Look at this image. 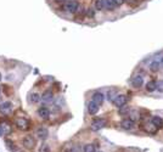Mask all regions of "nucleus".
Returning <instances> with one entry per match:
<instances>
[{
  "label": "nucleus",
  "instance_id": "2f4dec72",
  "mask_svg": "<svg viewBox=\"0 0 163 152\" xmlns=\"http://www.w3.org/2000/svg\"><path fill=\"white\" fill-rule=\"evenodd\" d=\"M4 135V133H3V130H1V128H0V136H3Z\"/></svg>",
  "mask_w": 163,
  "mask_h": 152
},
{
  "label": "nucleus",
  "instance_id": "f8f14e48",
  "mask_svg": "<svg viewBox=\"0 0 163 152\" xmlns=\"http://www.w3.org/2000/svg\"><path fill=\"white\" fill-rule=\"evenodd\" d=\"M37 113H38V116L42 119H49V117H50V109L47 108V107H45V106H42V107L38 108Z\"/></svg>",
  "mask_w": 163,
  "mask_h": 152
},
{
  "label": "nucleus",
  "instance_id": "f3484780",
  "mask_svg": "<svg viewBox=\"0 0 163 152\" xmlns=\"http://www.w3.org/2000/svg\"><path fill=\"white\" fill-rule=\"evenodd\" d=\"M151 122H152L158 129L163 128V118H161L160 116H153L152 118H151Z\"/></svg>",
  "mask_w": 163,
  "mask_h": 152
},
{
  "label": "nucleus",
  "instance_id": "412c9836",
  "mask_svg": "<svg viewBox=\"0 0 163 152\" xmlns=\"http://www.w3.org/2000/svg\"><path fill=\"white\" fill-rule=\"evenodd\" d=\"M117 6L113 3V0H105V9L107 10H114Z\"/></svg>",
  "mask_w": 163,
  "mask_h": 152
},
{
  "label": "nucleus",
  "instance_id": "39448f33",
  "mask_svg": "<svg viewBox=\"0 0 163 152\" xmlns=\"http://www.w3.org/2000/svg\"><path fill=\"white\" fill-rule=\"evenodd\" d=\"M12 111V103L10 101H4L0 103V113L6 116V114H10Z\"/></svg>",
  "mask_w": 163,
  "mask_h": 152
},
{
  "label": "nucleus",
  "instance_id": "0eeeda50",
  "mask_svg": "<svg viewBox=\"0 0 163 152\" xmlns=\"http://www.w3.org/2000/svg\"><path fill=\"white\" fill-rule=\"evenodd\" d=\"M113 105L116 106V107H118V108H121L122 106H124V105H127V102H128V98L125 95H117V98L114 99L113 101Z\"/></svg>",
  "mask_w": 163,
  "mask_h": 152
},
{
  "label": "nucleus",
  "instance_id": "6ab92c4d",
  "mask_svg": "<svg viewBox=\"0 0 163 152\" xmlns=\"http://www.w3.org/2000/svg\"><path fill=\"white\" fill-rule=\"evenodd\" d=\"M156 89H157V82H155V80H150L146 84V90L147 91H150V93H152V91H155Z\"/></svg>",
  "mask_w": 163,
  "mask_h": 152
},
{
  "label": "nucleus",
  "instance_id": "b1692460",
  "mask_svg": "<svg viewBox=\"0 0 163 152\" xmlns=\"http://www.w3.org/2000/svg\"><path fill=\"white\" fill-rule=\"evenodd\" d=\"M83 152H96V150H95V146L93 144H86L83 149Z\"/></svg>",
  "mask_w": 163,
  "mask_h": 152
},
{
  "label": "nucleus",
  "instance_id": "6e6552de",
  "mask_svg": "<svg viewBox=\"0 0 163 152\" xmlns=\"http://www.w3.org/2000/svg\"><path fill=\"white\" fill-rule=\"evenodd\" d=\"M105 126H106V121H105V119L99 118V119H95V121H93V122H91L90 128H91V130H94V132H98V130L102 129Z\"/></svg>",
  "mask_w": 163,
  "mask_h": 152
},
{
  "label": "nucleus",
  "instance_id": "9d476101",
  "mask_svg": "<svg viewBox=\"0 0 163 152\" xmlns=\"http://www.w3.org/2000/svg\"><path fill=\"white\" fill-rule=\"evenodd\" d=\"M135 127V122L130 118H125L121 122V128H123L124 130H132Z\"/></svg>",
  "mask_w": 163,
  "mask_h": 152
},
{
  "label": "nucleus",
  "instance_id": "f704fd0d",
  "mask_svg": "<svg viewBox=\"0 0 163 152\" xmlns=\"http://www.w3.org/2000/svg\"><path fill=\"white\" fill-rule=\"evenodd\" d=\"M0 99H1V95H0Z\"/></svg>",
  "mask_w": 163,
  "mask_h": 152
},
{
  "label": "nucleus",
  "instance_id": "ddd939ff",
  "mask_svg": "<svg viewBox=\"0 0 163 152\" xmlns=\"http://www.w3.org/2000/svg\"><path fill=\"white\" fill-rule=\"evenodd\" d=\"M36 135L39 137L40 140H45V139H47V136H49V130H47L46 128H44V127H40V128L37 129Z\"/></svg>",
  "mask_w": 163,
  "mask_h": 152
},
{
  "label": "nucleus",
  "instance_id": "c756f323",
  "mask_svg": "<svg viewBox=\"0 0 163 152\" xmlns=\"http://www.w3.org/2000/svg\"><path fill=\"white\" fill-rule=\"evenodd\" d=\"M125 1V0H113V3L116 4V6H121V5H123V3Z\"/></svg>",
  "mask_w": 163,
  "mask_h": 152
},
{
  "label": "nucleus",
  "instance_id": "4be33fe9",
  "mask_svg": "<svg viewBox=\"0 0 163 152\" xmlns=\"http://www.w3.org/2000/svg\"><path fill=\"white\" fill-rule=\"evenodd\" d=\"M29 100H31V102H33V103H37V102H39L40 100H42V96H40L39 94H37V93H33V94L31 95Z\"/></svg>",
  "mask_w": 163,
  "mask_h": 152
},
{
  "label": "nucleus",
  "instance_id": "1a4fd4ad",
  "mask_svg": "<svg viewBox=\"0 0 163 152\" xmlns=\"http://www.w3.org/2000/svg\"><path fill=\"white\" fill-rule=\"evenodd\" d=\"M142 128H144V130H145V132H146L147 134H156V133L158 132V128L156 127L152 122H147V123H145Z\"/></svg>",
  "mask_w": 163,
  "mask_h": 152
},
{
  "label": "nucleus",
  "instance_id": "c85d7f7f",
  "mask_svg": "<svg viewBox=\"0 0 163 152\" xmlns=\"http://www.w3.org/2000/svg\"><path fill=\"white\" fill-rule=\"evenodd\" d=\"M157 89H158L161 93H163V80H160V82L157 83Z\"/></svg>",
  "mask_w": 163,
  "mask_h": 152
},
{
  "label": "nucleus",
  "instance_id": "7ed1b4c3",
  "mask_svg": "<svg viewBox=\"0 0 163 152\" xmlns=\"http://www.w3.org/2000/svg\"><path fill=\"white\" fill-rule=\"evenodd\" d=\"M63 8H65L66 11L74 13L79 9V3L77 1V0H68V1H66V4L63 5Z\"/></svg>",
  "mask_w": 163,
  "mask_h": 152
},
{
  "label": "nucleus",
  "instance_id": "f03ea898",
  "mask_svg": "<svg viewBox=\"0 0 163 152\" xmlns=\"http://www.w3.org/2000/svg\"><path fill=\"white\" fill-rule=\"evenodd\" d=\"M22 145L27 150H33L36 147V139L32 135H26L22 140Z\"/></svg>",
  "mask_w": 163,
  "mask_h": 152
},
{
  "label": "nucleus",
  "instance_id": "5701e85b",
  "mask_svg": "<svg viewBox=\"0 0 163 152\" xmlns=\"http://www.w3.org/2000/svg\"><path fill=\"white\" fill-rule=\"evenodd\" d=\"M95 9L104 10L105 9V0H96V1H95Z\"/></svg>",
  "mask_w": 163,
  "mask_h": 152
},
{
  "label": "nucleus",
  "instance_id": "2eb2a0df",
  "mask_svg": "<svg viewBox=\"0 0 163 152\" xmlns=\"http://www.w3.org/2000/svg\"><path fill=\"white\" fill-rule=\"evenodd\" d=\"M0 128H1L4 135H8L11 133V124L6 121H0Z\"/></svg>",
  "mask_w": 163,
  "mask_h": 152
},
{
  "label": "nucleus",
  "instance_id": "a211bd4d",
  "mask_svg": "<svg viewBox=\"0 0 163 152\" xmlns=\"http://www.w3.org/2000/svg\"><path fill=\"white\" fill-rule=\"evenodd\" d=\"M117 95H118V90L117 89H111V90H108V93H107V99H108V101H113L114 99L117 98Z\"/></svg>",
  "mask_w": 163,
  "mask_h": 152
},
{
  "label": "nucleus",
  "instance_id": "473e14b6",
  "mask_svg": "<svg viewBox=\"0 0 163 152\" xmlns=\"http://www.w3.org/2000/svg\"><path fill=\"white\" fill-rule=\"evenodd\" d=\"M127 1H128L129 4H130V3H133V1H135V0H127Z\"/></svg>",
  "mask_w": 163,
  "mask_h": 152
},
{
  "label": "nucleus",
  "instance_id": "f257e3e1",
  "mask_svg": "<svg viewBox=\"0 0 163 152\" xmlns=\"http://www.w3.org/2000/svg\"><path fill=\"white\" fill-rule=\"evenodd\" d=\"M148 68H150L151 71H153V72L158 71L160 68H163V54L156 55L155 57H152L151 62L148 63Z\"/></svg>",
  "mask_w": 163,
  "mask_h": 152
},
{
  "label": "nucleus",
  "instance_id": "72a5a7b5",
  "mask_svg": "<svg viewBox=\"0 0 163 152\" xmlns=\"http://www.w3.org/2000/svg\"><path fill=\"white\" fill-rule=\"evenodd\" d=\"M0 80H1V73H0Z\"/></svg>",
  "mask_w": 163,
  "mask_h": 152
},
{
  "label": "nucleus",
  "instance_id": "cd10ccee",
  "mask_svg": "<svg viewBox=\"0 0 163 152\" xmlns=\"http://www.w3.org/2000/svg\"><path fill=\"white\" fill-rule=\"evenodd\" d=\"M128 111H129V107L124 105V106H122V107H121V109H119V113H127Z\"/></svg>",
  "mask_w": 163,
  "mask_h": 152
},
{
  "label": "nucleus",
  "instance_id": "423d86ee",
  "mask_svg": "<svg viewBox=\"0 0 163 152\" xmlns=\"http://www.w3.org/2000/svg\"><path fill=\"white\" fill-rule=\"evenodd\" d=\"M130 83H132V85L134 88H137V89L141 88L142 84H144V75H142V74H135V75H133Z\"/></svg>",
  "mask_w": 163,
  "mask_h": 152
},
{
  "label": "nucleus",
  "instance_id": "4468645a",
  "mask_svg": "<svg viewBox=\"0 0 163 152\" xmlns=\"http://www.w3.org/2000/svg\"><path fill=\"white\" fill-rule=\"evenodd\" d=\"M105 100V95L102 93H100V91H96V93H94L93 94V101L94 102H96L98 105H102V102Z\"/></svg>",
  "mask_w": 163,
  "mask_h": 152
},
{
  "label": "nucleus",
  "instance_id": "20e7f679",
  "mask_svg": "<svg viewBox=\"0 0 163 152\" xmlns=\"http://www.w3.org/2000/svg\"><path fill=\"white\" fill-rule=\"evenodd\" d=\"M15 126L20 129V130H28L29 129V121L26 118H16L15 121Z\"/></svg>",
  "mask_w": 163,
  "mask_h": 152
},
{
  "label": "nucleus",
  "instance_id": "aec40b11",
  "mask_svg": "<svg viewBox=\"0 0 163 152\" xmlns=\"http://www.w3.org/2000/svg\"><path fill=\"white\" fill-rule=\"evenodd\" d=\"M65 152H82V147L79 145H70L65 150Z\"/></svg>",
  "mask_w": 163,
  "mask_h": 152
},
{
  "label": "nucleus",
  "instance_id": "bb28decb",
  "mask_svg": "<svg viewBox=\"0 0 163 152\" xmlns=\"http://www.w3.org/2000/svg\"><path fill=\"white\" fill-rule=\"evenodd\" d=\"M6 141V144H8V147H9V150H11V151H13V150H15V147H13V144H12V141L11 140H5Z\"/></svg>",
  "mask_w": 163,
  "mask_h": 152
},
{
  "label": "nucleus",
  "instance_id": "c9c22d12",
  "mask_svg": "<svg viewBox=\"0 0 163 152\" xmlns=\"http://www.w3.org/2000/svg\"><path fill=\"white\" fill-rule=\"evenodd\" d=\"M99 152H102V151H99Z\"/></svg>",
  "mask_w": 163,
  "mask_h": 152
},
{
  "label": "nucleus",
  "instance_id": "393cba45",
  "mask_svg": "<svg viewBox=\"0 0 163 152\" xmlns=\"http://www.w3.org/2000/svg\"><path fill=\"white\" fill-rule=\"evenodd\" d=\"M129 116H130V117H129V118H130V119H133L134 122L137 121V119H139V118H140V116L138 114V112H135V111H134V112H130V113H129Z\"/></svg>",
  "mask_w": 163,
  "mask_h": 152
},
{
  "label": "nucleus",
  "instance_id": "9b49d317",
  "mask_svg": "<svg viewBox=\"0 0 163 152\" xmlns=\"http://www.w3.org/2000/svg\"><path fill=\"white\" fill-rule=\"evenodd\" d=\"M99 109H100V105H98L96 102H94L93 100L88 102V112H89V114L91 116L96 114L99 112Z\"/></svg>",
  "mask_w": 163,
  "mask_h": 152
},
{
  "label": "nucleus",
  "instance_id": "dca6fc26",
  "mask_svg": "<svg viewBox=\"0 0 163 152\" xmlns=\"http://www.w3.org/2000/svg\"><path fill=\"white\" fill-rule=\"evenodd\" d=\"M42 100L44 102H51L54 100V93L51 90H46L45 93H43L42 95Z\"/></svg>",
  "mask_w": 163,
  "mask_h": 152
},
{
  "label": "nucleus",
  "instance_id": "a878e982",
  "mask_svg": "<svg viewBox=\"0 0 163 152\" xmlns=\"http://www.w3.org/2000/svg\"><path fill=\"white\" fill-rule=\"evenodd\" d=\"M39 151L40 152H50V149H49V146H47V145H42V146H40V149H39Z\"/></svg>",
  "mask_w": 163,
  "mask_h": 152
},
{
  "label": "nucleus",
  "instance_id": "7c9ffc66",
  "mask_svg": "<svg viewBox=\"0 0 163 152\" xmlns=\"http://www.w3.org/2000/svg\"><path fill=\"white\" fill-rule=\"evenodd\" d=\"M88 16H90V17H93V16H94V11H93V10H90V9L88 10Z\"/></svg>",
  "mask_w": 163,
  "mask_h": 152
}]
</instances>
